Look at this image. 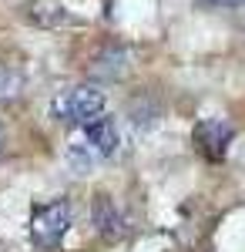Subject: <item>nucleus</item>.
<instances>
[{"label":"nucleus","instance_id":"nucleus-1","mask_svg":"<svg viewBox=\"0 0 245 252\" xmlns=\"http://www.w3.org/2000/svg\"><path fill=\"white\" fill-rule=\"evenodd\" d=\"M104 108H108V97H104L101 88H94V84H77V88H67L64 94L54 97L51 115H54L61 125L84 128L88 121H94L97 115H104Z\"/></svg>","mask_w":245,"mask_h":252},{"label":"nucleus","instance_id":"nucleus-2","mask_svg":"<svg viewBox=\"0 0 245 252\" xmlns=\"http://www.w3.org/2000/svg\"><path fill=\"white\" fill-rule=\"evenodd\" d=\"M67 229H71V202L67 198H54L47 205H37L31 215V239L37 249H57Z\"/></svg>","mask_w":245,"mask_h":252},{"label":"nucleus","instance_id":"nucleus-6","mask_svg":"<svg viewBox=\"0 0 245 252\" xmlns=\"http://www.w3.org/2000/svg\"><path fill=\"white\" fill-rule=\"evenodd\" d=\"M67 161H71V168H74L77 175H84L91 165H97L101 158H97L84 141H71V145H67Z\"/></svg>","mask_w":245,"mask_h":252},{"label":"nucleus","instance_id":"nucleus-5","mask_svg":"<svg viewBox=\"0 0 245 252\" xmlns=\"http://www.w3.org/2000/svg\"><path fill=\"white\" fill-rule=\"evenodd\" d=\"M91 219H94L97 232L104 235L108 242H118V239H124V232H128V222H124L121 209L114 205L111 195H104V192L94 195V202H91Z\"/></svg>","mask_w":245,"mask_h":252},{"label":"nucleus","instance_id":"nucleus-7","mask_svg":"<svg viewBox=\"0 0 245 252\" xmlns=\"http://www.w3.org/2000/svg\"><path fill=\"white\" fill-rule=\"evenodd\" d=\"M14 88H17V78H14L10 71L0 67V97H14V94H17Z\"/></svg>","mask_w":245,"mask_h":252},{"label":"nucleus","instance_id":"nucleus-8","mask_svg":"<svg viewBox=\"0 0 245 252\" xmlns=\"http://www.w3.org/2000/svg\"><path fill=\"white\" fill-rule=\"evenodd\" d=\"M205 3H212V7H242L245 0H205Z\"/></svg>","mask_w":245,"mask_h":252},{"label":"nucleus","instance_id":"nucleus-3","mask_svg":"<svg viewBox=\"0 0 245 252\" xmlns=\"http://www.w3.org/2000/svg\"><path fill=\"white\" fill-rule=\"evenodd\" d=\"M232 125L222 121V118H205V121H198L195 125V145H198V152L208 158V161H222L228 155V145H232Z\"/></svg>","mask_w":245,"mask_h":252},{"label":"nucleus","instance_id":"nucleus-4","mask_svg":"<svg viewBox=\"0 0 245 252\" xmlns=\"http://www.w3.org/2000/svg\"><path fill=\"white\" fill-rule=\"evenodd\" d=\"M81 141L94 152L101 161L104 158H111L118 152V145H121V135H118V121L111 115H97L94 121H88L84 128H81Z\"/></svg>","mask_w":245,"mask_h":252}]
</instances>
